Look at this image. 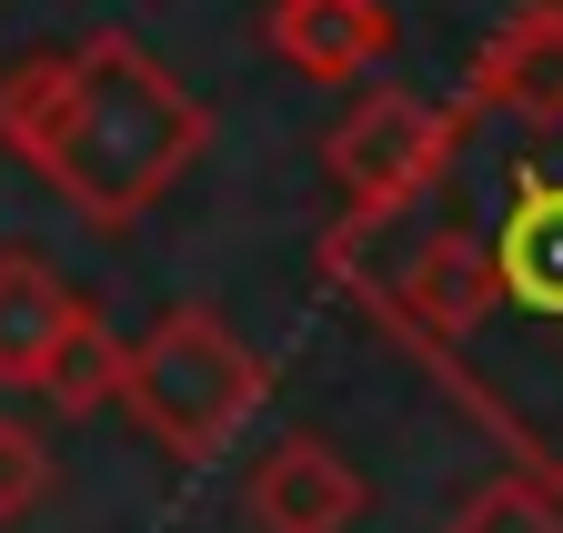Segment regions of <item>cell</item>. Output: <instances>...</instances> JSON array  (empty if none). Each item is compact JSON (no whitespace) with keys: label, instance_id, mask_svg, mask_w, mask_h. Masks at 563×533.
Instances as JSON below:
<instances>
[{"label":"cell","instance_id":"1","mask_svg":"<svg viewBox=\"0 0 563 533\" xmlns=\"http://www.w3.org/2000/svg\"><path fill=\"white\" fill-rule=\"evenodd\" d=\"M463 232L483 252V322L433 363V382L514 453V474L563 493V121L504 162L493 212Z\"/></svg>","mask_w":563,"mask_h":533},{"label":"cell","instance_id":"2","mask_svg":"<svg viewBox=\"0 0 563 533\" xmlns=\"http://www.w3.org/2000/svg\"><path fill=\"white\" fill-rule=\"evenodd\" d=\"M70 81H60V121L41 142V181L60 191L70 222L91 232H131L162 212V191L211 152V111L181 71H162L131 31H81L60 51Z\"/></svg>","mask_w":563,"mask_h":533},{"label":"cell","instance_id":"3","mask_svg":"<svg viewBox=\"0 0 563 533\" xmlns=\"http://www.w3.org/2000/svg\"><path fill=\"white\" fill-rule=\"evenodd\" d=\"M272 403V363L211 302H172L141 343H121V413L172 463H222Z\"/></svg>","mask_w":563,"mask_h":533},{"label":"cell","instance_id":"4","mask_svg":"<svg viewBox=\"0 0 563 533\" xmlns=\"http://www.w3.org/2000/svg\"><path fill=\"white\" fill-rule=\"evenodd\" d=\"M473 142L463 101H422L402 81H363L322 131V181H332V232H393L412 202H433Z\"/></svg>","mask_w":563,"mask_h":533},{"label":"cell","instance_id":"5","mask_svg":"<svg viewBox=\"0 0 563 533\" xmlns=\"http://www.w3.org/2000/svg\"><path fill=\"white\" fill-rule=\"evenodd\" d=\"M463 111L473 121H514L553 131L563 121V0H514L463 60Z\"/></svg>","mask_w":563,"mask_h":533},{"label":"cell","instance_id":"6","mask_svg":"<svg viewBox=\"0 0 563 533\" xmlns=\"http://www.w3.org/2000/svg\"><path fill=\"white\" fill-rule=\"evenodd\" d=\"M402 21L383 0H262V51L282 71H302L312 91H363L393 60Z\"/></svg>","mask_w":563,"mask_h":533},{"label":"cell","instance_id":"7","mask_svg":"<svg viewBox=\"0 0 563 533\" xmlns=\"http://www.w3.org/2000/svg\"><path fill=\"white\" fill-rule=\"evenodd\" d=\"M242 503H252L262 533H352V523L373 513V484L352 474V453H332L322 433H282L252 463Z\"/></svg>","mask_w":563,"mask_h":533},{"label":"cell","instance_id":"8","mask_svg":"<svg viewBox=\"0 0 563 533\" xmlns=\"http://www.w3.org/2000/svg\"><path fill=\"white\" fill-rule=\"evenodd\" d=\"M81 302L91 292H70L51 273V252L0 242V392H31L41 382V363L60 353V332L81 322Z\"/></svg>","mask_w":563,"mask_h":533},{"label":"cell","instance_id":"9","mask_svg":"<svg viewBox=\"0 0 563 533\" xmlns=\"http://www.w3.org/2000/svg\"><path fill=\"white\" fill-rule=\"evenodd\" d=\"M31 403H41V413H60V423H91V413H111V403H121V332L101 322V302H81V322L60 332V353L41 363Z\"/></svg>","mask_w":563,"mask_h":533},{"label":"cell","instance_id":"10","mask_svg":"<svg viewBox=\"0 0 563 533\" xmlns=\"http://www.w3.org/2000/svg\"><path fill=\"white\" fill-rule=\"evenodd\" d=\"M443 533H563V493L504 463L493 484H473V493L443 513Z\"/></svg>","mask_w":563,"mask_h":533},{"label":"cell","instance_id":"11","mask_svg":"<svg viewBox=\"0 0 563 533\" xmlns=\"http://www.w3.org/2000/svg\"><path fill=\"white\" fill-rule=\"evenodd\" d=\"M60 484V463H51V433L31 413H0V523H31Z\"/></svg>","mask_w":563,"mask_h":533}]
</instances>
